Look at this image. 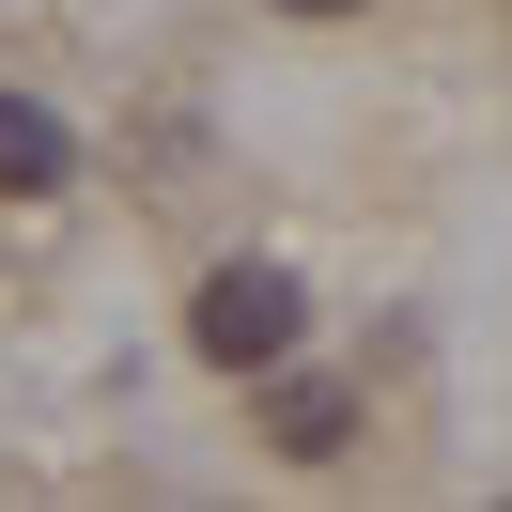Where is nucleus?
I'll return each instance as SVG.
<instances>
[{
	"mask_svg": "<svg viewBox=\"0 0 512 512\" xmlns=\"http://www.w3.org/2000/svg\"><path fill=\"white\" fill-rule=\"evenodd\" d=\"M187 342L218 357V373H280L295 357V280L280 264H218V280L187 295Z\"/></svg>",
	"mask_w": 512,
	"mask_h": 512,
	"instance_id": "obj_1",
	"label": "nucleus"
},
{
	"mask_svg": "<svg viewBox=\"0 0 512 512\" xmlns=\"http://www.w3.org/2000/svg\"><path fill=\"white\" fill-rule=\"evenodd\" d=\"M280 16H357V0H280Z\"/></svg>",
	"mask_w": 512,
	"mask_h": 512,
	"instance_id": "obj_4",
	"label": "nucleus"
},
{
	"mask_svg": "<svg viewBox=\"0 0 512 512\" xmlns=\"http://www.w3.org/2000/svg\"><path fill=\"white\" fill-rule=\"evenodd\" d=\"M264 435H280V466H342L357 450V388L342 373H280L264 388Z\"/></svg>",
	"mask_w": 512,
	"mask_h": 512,
	"instance_id": "obj_2",
	"label": "nucleus"
},
{
	"mask_svg": "<svg viewBox=\"0 0 512 512\" xmlns=\"http://www.w3.org/2000/svg\"><path fill=\"white\" fill-rule=\"evenodd\" d=\"M0 187H16V202L78 187V140H63V109H47V94H0Z\"/></svg>",
	"mask_w": 512,
	"mask_h": 512,
	"instance_id": "obj_3",
	"label": "nucleus"
}]
</instances>
